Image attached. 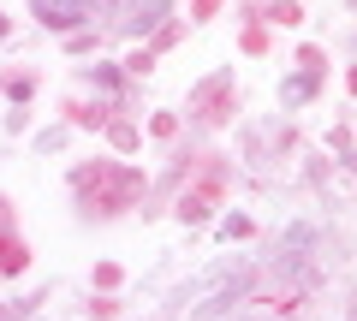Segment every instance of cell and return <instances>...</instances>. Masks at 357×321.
I'll list each match as a JSON object with an SVG mask.
<instances>
[{
	"label": "cell",
	"mask_w": 357,
	"mask_h": 321,
	"mask_svg": "<svg viewBox=\"0 0 357 321\" xmlns=\"http://www.w3.org/2000/svg\"><path fill=\"white\" fill-rule=\"evenodd\" d=\"M227 102H232V77H227V72H215L203 90L191 95V113H203L208 125H215V119H227Z\"/></svg>",
	"instance_id": "obj_2"
},
{
	"label": "cell",
	"mask_w": 357,
	"mask_h": 321,
	"mask_svg": "<svg viewBox=\"0 0 357 321\" xmlns=\"http://www.w3.org/2000/svg\"><path fill=\"white\" fill-rule=\"evenodd\" d=\"M36 13H42V24H54V30H72L77 18H84V0H36Z\"/></svg>",
	"instance_id": "obj_4"
},
{
	"label": "cell",
	"mask_w": 357,
	"mask_h": 321,
	"mask_svg": "<svg viewBox=\"0 0 357 321\" xmlns=\"http://www.w3.org/2000/svg\"><path fill=\"white\" fill-rule=\"evenodd\" d=\"M114 143H119V149H137V125H126V119H119V125H114Z\"/></svg>",
	"instance_id": "obj_6"
},
{
	"label": "cell",
	"mask_w": 357,
	"mask_h": 321,
	"mask_svg": "<svg viewBox=\"0 0 357 321\" xmlns=\"http://www.w3.org/2000/svg\"><path fill=\"white\" fill-rule=\"evenodd\" d=\"M0 36H6V18H0Z\"/></svg>",
	"instance_id": "obj_7"
},
{
	"label": "cell",
	"mask_w": 357,
	"mask_h": 321,
	"mask_svg": "<svg viewBox=\"0 0 357 321\" xmlns=\"http://www.w3.org/2000/svg\"><path fill=\"white\" fill-rule=\"evenodd\" d=\"M24 244H18V238H6V232H0V274H18V268H24Z\"/></svg>",
	"instance_id": "obj_5"
},
{
	"label": "cell",
	"mask_w": 357,
	"mask_h": 321,
	"mask_svg": "<svg viewBox=\"0 0 357 321\" xmlns=\"http://www.w3.org/2000/svg\"><path fill=\"white\" fill-rule=\"evenodd\" d=\"M215 203H220V173H208L197 191L178 196V214H185V220H208V208H215Z\"/></svg>",
	"instance_id": "obj_3"
},
{
	"label": "cell",
	"mask_w": 357,
	"mask_h": 321,
	"mask_svg": "<svg viewBox=\"0 0 357 321\" xmlns=\"http://www.w3.org/2000/svg\"><path fill=\"white\" fill-rule=\"evenodd\" d=\"M77 196H84L96 214H114V208H131L143 196V173L131 167H107V161H96V167L77 173Z\"/></svg>",
	"instance_id": "obj_1"
}]
</instances>
